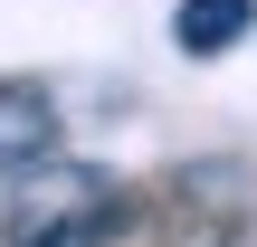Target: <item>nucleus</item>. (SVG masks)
<instances>
[{
	"instance_id": "obj_2",
	"label": "nucleus",
	"mask_w": 257,
	"mask_h": 247,
	"mask_svg": "<svg viewBox=\"0 0 257 247\" xmlns=\"http://www.w3.org/2000/svg\"><path fill=\"white\" fill-rule=\"evenodd\" d=\"M38 152H57V95L38 76H0V171H29Z\"/></svg>"
},
{
	"instance_id": "obj_1",
	"label": "nucleus",
	"mask_w": 257,
	"mask_h": 247,
	"mask_svg": "<svg viewBox=\"0 0 257 247\" xmlns=\"http://www.w3.org/2000/svg\"><path fill=\"white\" fill-rule=\"evenodd\" d=\"M134 219H143V200H134L114 171L67 162V152H38V162L19 171V190L0 200L10 247H114Z\"/></svg>"
},
{
	"instance_id": "obj_3",
	"label": "nucleus",
	"mask_w": 257,
	"mask_h": 247,
	"mask_svg": "<svg viewBox=\"0 0 257 247\" xmlns=\"http://www.w3.org/2000/svg\"><path fill=\"white\" fill-rule=\"evenodd\" d=\"M248 29H257V0H181L172 10V48L181 57H229Z\"/></svg>"
}]
</instances>
